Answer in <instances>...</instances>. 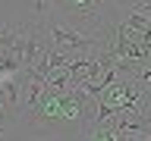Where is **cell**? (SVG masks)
I'll list each match as a JSON object with an SVG mask.
<instances>
[{"label":"cell","mask_w":151,"mask_h":141,"mask_svg":"<svg viewBox=\"0 0 151 141\" xmlns=\"http://www.w3.org/2000/svg\"><path fill=\"white\" fill-rule=\"evenodd\" d=\"M28 6H32L28 9V19H44L57 6V0H28Z\"/></svg>","instance_id":"7a4b0ae2"},{"label":"cell","mask_w":151,"mask_h":141,"mask_svg":"<svg viewBox=\"0 0 151 141\" xmlns=\"http://www.w3.org/2000/svg\"><path fill=\"white\" fill-rule=\"evenodd\" d=\"M113 0H57L60 13H85V16H107Z\"/></svg>","instance_id":"6da1fadb"}]
</instances>
